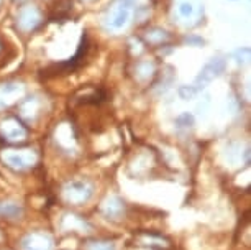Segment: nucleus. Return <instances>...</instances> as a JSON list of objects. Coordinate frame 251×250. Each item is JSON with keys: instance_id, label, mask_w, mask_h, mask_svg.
I'll list each match as a JSON object with an SVG mask.
<instances>
[{"instance_id": "1", "label": "nucleus", "mask_w": 251, "mask_h": 250, "mask_svg": "<svg viewBox=\"0 0 251 250\" xmlns=\"http://www.w3.org/2000/svg\"><path fill=\"white\" fill-rule=\"evenodd\" d=\"M135 0H113L103 13V27L108 31H120L133 15Z\"/></svg>"}, {"instance_id": "2", "label": "nucleus", "mask_w": 251, "mask_h": 250, "mask_svg": "<svg viewBox=\"0 0 251 250\" xmlns=\"http://www.w3.org/2000/svg\"><path fill=\"white\" fill-rule=\"evenodd\" d=\"M203 17L202 0H176L174 2V20L184 27H194Z\"/></svg>"}, {"instance_id": "3", "label": "nucleus", "mask_w": 251, "mask_h": 250, "mask_svg": "<svg viewBox=\"0 0 251 250\" xmlns=\"http://www.w3.org/2000/svg\"><path fill=\"white\" fill-rule=\"evenodd\" d=\"M94 194V186L87 180H73L66 183L63 188V197L66 202L74 206H80L87 202Z\"/></svg>"}, {"instance_id": "4", "label": "nucleus", "mask_w": 251, "mask_h": 250, "mask_svg": "<svg viewBox=\"0 0 251 250\" xmlns=\"http://www.w3.org/2000/svg\"><path fill=\"white\" fill-rule=\"evenodd\" d=\"M0 137L7 143H20V141L26 140L28 130L20 119H17V117H7L5 120L0 122Z\"/></svg>"}, {"instance_id": "5", "label": "nucleus", "mask_w": 251, "mask_h": 250, "mask_svg": "<svg viewBox=\"0 0 251 250\" xmlns=\"http://www.w3.org/2000/svg\"><path fill=\"white\" fill-rule=\"evenodd\" d=\"M2 160L17 171H25L36 163L38 157L33 150H7L3 152Z\"/></svg>"}, {"instance_id": "6", "label": "nucleus", "mask_w": 251, "mask_h": 250, "mask_svg": "<svg viewBox=\"0 0 251 250\" xmlns=\"http://www.w3.org/2000/svg\"><path fill=\"white\" fill-rule=\"evenodd\" d=\"M224 69H225V59H222V58H212L201 69V73H199L197 76H196V81H194L192 86L196 87L199 92H201L202 89H205L208 84L214 81L215 78H219L220 74L224 73Z\"/></svg>"}, {"instance_id": "7", "label": "nucleus", "mask_w": 251, "mask_h": 250, "mask_svg": "<svg viewBox=\"0 0 251 250\" xmlns=\"http://www.w3.org/2000/svg\"><path fill=\"white\" fill-rule=\"evenodd\" d=\"M43 15H41L40 8L35 5H25L22 7L17 13V27L18 30H22L23 33H30L35 31L40 27Z\"/></svg>"}, {"instance_id": "8", "label": "nucleus", "mask_w": 251, "mask_h": 250, "mask_svg": "<svg viewBox=\"0 0 251 250\" xmlns=\"http://www.w3.org/2000/svg\"><path fill=\"white\" fill-rule=\"evenodd\" d=\"M25 94V87L22 83L7 81L0 84V111L10 107L12 104L18 102Z\"/></svg>"}, {"instance_id": "9", "label": "nucleus", "mask_w": 251, "mask_h": 250, "mask_svg": "<svg viewBox=\"0 0 251 250\" xmlns=\"http://www.w3.org/2000/svg\"><path fill=\"white\" fill-rule=\"evenodd\" d=\"M54 240L48 232H30L22 239L23 250H51Z\"/></svg>"}, {"instance_id": "10", "label": "nucleus", "mask_w": 251, "mask_h": 250, "mask_svg": "<svg viewBox=\"0 0 251 250\" xmlns=\"http://www.w3.org/2000/svg\"><path fill=\"white\" fill-rule=\"evenodd\" d=\"M100 211L107 219H118V218H122V214L125 212V202L118 196H108L107 199L102 202Z\"/></svg>"}, {"instance_id": "11", "label": "nucleus", "mask_w": 251, "mask_h": 250, "mask_svg": "<svg viewBox=\"0 0 251 250\" xmlns=\"http://www.w3.org/2000/svg\"><path fill=\"white\" fill-rule=\"evenodd\" d=\"M61 227L64 230H79V232H87L91 225L84 218L77 214H64L63 221H61Z\"/></svg>"}, {"instance_id": "12", "label": "nucleus", "mask_w": 251, "mask_h": 250, "mask_svg": "<svg viewBox=\"0 0 251 250\" xmlns=\"http://www.w3.org/2000/svg\"><path fill=\"white\" fill-rule=\"evenodd\" d=\"M38 112H40V101H38L36 96L23 99L22 104H20V117L22 119L31 122L38 117Z\"/></svg>"}, {"instance_id": "13", "label": "nucleus", "mask_w": 251, "mask_h": 250, "mask_svg": "<svg viewBox=\"0 0 251 250\" xmlns=\"http://www.w3.org/2000/svg\"><path fill=\"white\" fill-rule=\"evenodd\" d=\"M143 40L148 45L159 46V45H163L164 41L169 40V33L166 30H163V28H159V27H151L143 33Z\"/></svg>"}, {"instance_id": "14", "label": "nucleus", "mask_w": 251, "mask_h": 250, "mask_svg": "<svg viewBox=\"0 0 251 250\" xmlns=\"http://www.w3.org/2000/svg\"><path fill=\"white\" fill-rule=\"evenodd\" d=\"M23 214V207L18 202L2 201L0 202V218L3 219H17Z\"/></svg>"}, {"instance_id": "15", "label": "nucleus", "mask_w": 251, "mask_h": 250, "mask_svg": "<svg viewBox=\"0 0 251 250\" xmlns=\"http://www.w3.org/2000/svg\"><path fill=\"white\" fill-rule=\"evenodd\" d=\"M156 73V68H154V63H151V61H140L138 64H136V76L141 81H148L154 76Z\"/></svg>"}, {"instance_id": "16", "label": "nucleus", "mask_w": 251, "mask_h": 250, "mask_svg": "<svg viewBox=\"0 0 251 250\" xmlns=\"http://www.w3.org/2000/svg\"><path fill=\"white\" fill-rule=\"evenodd\" d=\"M86 250H117V247L108 240H92L86 244Z\"/></svg>"}, {"instance_id": "17", "label": "nucleus", "mask_w": 251, "mask_h": 250, "mask_svg": "<svg viewBox=\"0 0 251 250\" xmlns=\"http://www.w3.org/2000/svg\"><path fill=\"white\" fill-rule=\"evenodd\" d=\"M176 127L177 129H191V127L194 125V115L189 114V112H184V114H181L176 119Z\"/></svg>"}, {"instance_id": "18", "label": "nucleus", "mask_w": 251, "mask_h": 250, "mask_svg": "<svg viewBox=\"0 0 251 250\" xmlns=\"http://www.w3.org/2000/svg\"><path fill=\"white\" fill-rule=\"evenodd\" d=\"M197 94H199V91L194 86H181L179 87V97H181L182 101H192Z\"/></svg>"}, {"instance_id": "19", "label": "nucleus", "mask_w": 251, "mask_h": 250, "mask_svg": "<svg viewBox=\"0 0 251 250\" xmlns=\"http://www.w3.org/2000/svg\"><path fill=\"white\" fill-rule=\"evenodd\" d=\"M235 59L238 64H245L250 59V50L248 48H240L235 51Z\"/></svg>"}, {"instance_id": "20", "label": "nucleus", "mask_w": 251, "mask_h": 250, "mask_svg": "<svg viewBox=\"0 0 251 250\" xmlns=\"http://www.w3.org/2000/svg\"><path fill=\"white\" fill-rule=\"evenodd\" d=\"M186 43L187 45H192V46H203L205 45V40L203 38H201V36H196V35H189V36H186Z\"/></svg>"}, {"instance_id": "21", "label": "nucleus", "mask_w": 251, "mask_h": 250, "mask_svg": "<svg viewBox=\"0 0 251 250\" xmlns=\"http://www.w3.org/2000/svg\"><path fill=\"white\" fill-rule=\"evenodd\" d=\"M0 50H2V41H0Z\"/></svg>"}]
</instances>
